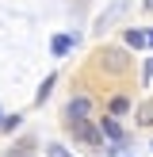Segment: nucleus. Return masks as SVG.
<instances>
[{"label": "nucleus", "instance_id": "f257e3e1", "mask_svg": "<svg viewBox=\"0 0 153 157\" xmlns=\"http://www.w3.org/2000/svg\"><path fill=\"white\" fill-rule=\"evenodd\" d=\"M65 123H69V134L76 138V146H88V150H107V146H103V130H99L92 119H65Z\"/></svg>", "mask_w": 153, "mask_h": 157}, {"label": "nucleus", "instance_id": "f03ea898", "mask_svg": "<svg viewBox=\"0 0 153 157\" xmlns=\"http://www.w3.org/2000/svg\"><path fill=\"white\" fill-rule=\"evenodd\" d=\"M103 69L115 73V77L126 73V69H130V54L122 50V46H107V50H103Z\"/></svg>", "mask_w": 153, "mask_h": 157}, {"label": "nucleus", "instance_id": "7ed1b4c3", "mask_svg": "<svg viewBox=\"0 0 153 157\" xmlns=\"http://www.w3.org/2000/svg\"><path fill=\"white\" fill-rule=\"evenodd\" d=\"M92 111H96V104H92L88 92H76V96L65 104V119H88Z\"/></svg>", "mask_w": 153, "mask_h": 157}, {"label": "nucleus", "instance_id": "20e7f679", "mask_svg": "<svg viewBox=\"0 0 153 157\" xmlns=\"http://www.w3.org/2000/svg\"><path fill=\"white\" fill-rule=\"evenodd\" d=\"M99 130H103V138H111L115 146L126 142V134H122V127H119V119H115V115H103V119H99Z\"/></svg>", "mask_w": 153, "mask_h": 157}, {"label": "nucleus", "instance_id": "39448f33", "mask_svg": "<svg viewBox=\"0 0 153 157\" xmlns=\"http://www.w3.org/2000/svg\"><path fill=\"white\" fill-rule=\"evenodd\" d=\"M76 46V38L73 35H54V42H50V54L54 58H69V50Z\"/></svg>", "mask_w": 153, "mask_h": 157}, {"label": "nucleus", "instance_id": "423d86ee", "mask_svg": "<svg viewBox=\"0 0 153 157\" xmlns=\"http://www.w3.org/2000/svg\"><path fill=\"white\" fill-rule=\"evenodd\" d=\"M126 46H134V50H142V46H149V31H138V27H126Z\"/></svg>", "mask_w": 153, "mask_h": 157}, {"label": "nucleus", "instance_id": "0eeeda50", "mask_svg": "<svg viewBox=\"0 0 153 157\" xmlns=\"http://www.w3.org/2000/svg\"><path fill=\"white\" fill-rule=\"evenodd\" d=\"M107 111H111L115 119H119V115H126V111H130V100H126V96H111V104H107Z\"/></svg>", "mask_w": 153, "mask_h": 157}, {"label": "nucleus", "instance_id": "6e6552de", "mask_svg": "<svg viewBox=\"0 0 153 157\" xmlns=\"http://www.w3.org/2000/svg\"><path fill=\"white\" fill-rule=\"evenodd\" d=\"M54 84H58V77L50 73V77H46V81H42V88H38V96H35L38 104H42V100H46V96H50V92H54Z\"/></svg>", "mask_w": 153, "mask_h": 157}, {"label": "nucleus", "instance_id": "1a4fd4ad", "mask_svg": "<svg viewBox=\"0 0 153 157\" xmlns=\"http://www.w3.org/2000/svg\"><path fill=\"white\" fill-rule=\"evenodd\" d=\"M138 127H153V104H145L138 111Z\"/></svg>", "mask_w": 153, "mask_h": 157}, {"label": "nucleus", "instance_id": "9d476101", "mask_svg": "<svg viewBox=\"0 0 153 157\" xmlns=\"http://www.w3.org/2000/svg\"><path fill=\"white\" fill-rule=\"evenodd\" d=\"M46 157H73V153H69L65 146H58V142H50V146H46Z\"/></svg>", "mask_w": 153, "mask_h": 157}, {"label": "nucleus", "instance_id": "9b49d317", "mask_svg": "<svg viewBox=\"0 0 153 157\" xmlns=\"http://www.w3.org/2000/svg\"><path fill=\"white\" fill-rule=\"evenodd\" d=\"M19 123H23V115H8V119H4V127H0V130H15Z\"/></svg>", "mask_w": 153, "mask_h": 157}, {"label": "nucleus", "instance_id": "f8f14e48", "mask_svg": "<svg viewBox=\"0 0 153 157\" xmlns=\"http://www.w3.org/2000/svg\"><path fill=\"white\" fill-rule=\"evenodd\" d=\"M142 81H145V84H149V81H153V58H149V61H145V69H142Z\"/></svg>", "mask_w": 153, "mask_h": 157}, {"label": "nucleus", "instance_id": "ddd939ff", "mask_svg": "<svg viewBox=\"0 0 153 157\" xmlns=\"http://www.w3.org/2000/svg\"><path fill=\"white\" fill-rule=\"evenodd\" d=\"M4 119H8V115H4V111H0V127H4Z\"/></svg>", "mask_w": 153, "mask_h": 157}, {"label": "nucleus", "instance_id": "4468645a", "mask_svg": "<svg viewBox=\"0 0 153 157\" xmlns=\"http://www.w3.org/2000/svg\"><path fill=\"white\" fill-rule=\"evenodd\" d=\"M149 46H153V31H149Z\"/></svg>", "mask_w": 153, "mask_h": 157}, {"label": "nucleus", "instance_id": "2eb2a0df", "mask_svg": "<svg viewBox=\"0 0 153 157\" xmlns=\"http://www.w3.org/2000/svg\"><path fill=\"white\" fill-rule=\"evenodd\" d=\"M149 4H153V0H149Z\"/></svg>", "mask_w": 153, "mask_h": 157}]
</instances>
